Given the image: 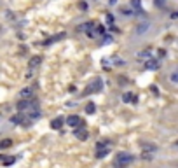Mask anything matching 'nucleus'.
Wrapping results in <instances>:
<instances>
[{
	"label": "nucleus",
	"instance_id": "obj_32",
	"mask_svg": "<svg viewBox=\"0 0 178 168\" xmlns=\"http://www.w3.org/2000/svg\"><path fill=\"white\" fill-rule=\"evenodd\" d=\"M108 4H110V5H115V4H117V0H108Z\"/></svg>",
	"mask_w": 178,
	"mask_h": 168
},
{
	"label": "nucleus",
	"instance_id": "obj_8",
	"mask_svg": "<svg viewBox=\"0 0 178 168\" xmlns=\"http://www.w3.org/2000/svg\"><path fill=\"white\" fill-rule=\"evenodd\" d=\"M65 37H66V33H65V32H61V33H58V35H54V37L47 39V40H44L42 44H44V46H49V44H54V42H58V40H63Z\"/></svg>",
	"mask_w": 178,
	"mask_h": 168
},
{
	"label": "nucleus",
	"instance_id": "obj_30",
	"mask_svg": "<svg viewBox=\"0 0 178 168\" xmlns=\"http://www.w3.org/2000/svg\"><path fill=\"white\" fill-rule=\"evenodd\" d=\"M150 89H152V91H154V93H156V95H159V89H157V88H156V86H150Z\"/></svg>",
	"mask_w": 178,
	"mask_h": 168
},
{
	"label": "nucleus",
	"instance_id": "obj_23",
	"mask_svg": "<svg viewBox=\"0 0 178 168\" xmlns=\"http://www.w3.org/2000/svg\"><path fill=\"white\" fill-rule=\"evenodd\" d=\"M131 5H133L135 9L140 11V7H142V0H131Z\"/></svg>",
	"mask_w": 178,
	"mask_h": 168
},
{
	"label": "nucleus",
	"instance_id": "obj_22",
	"mask_svg": "<svg viewBox=\"0 0 178 168\" xmlns=\"http://www.w3.org/2000/svg\"><path fill=\"white\" fill-rule=\"evenodd\" d=\"M142 147H143L145 151H152V153L156 151V146H152V144H142Z\"/></svg>",
	"mask_w": 178,
	"mask_h": 168
},
{
	"label": "nucleus",
	"instance_id": "obj_21",
	"mask_svg": "<svg viewBox=\"0 0 178 168\" xmlns=\"http://www.w3.org/2000/svg\"><path fill=\"white\" fill-rule=\"evenodd\" d=\"M14 161H16V158L10 156V158H5V160H3V165H5V167H10V165H14Z\"/></svg>",
	"mask_w": 178,
	"mask_h": 168
},
{
	"label": "nucleus",
	"instance_id": "obj_15",
	"mask_svg": "<svg viewBox=\"0 0 178 168\" xmlns=\"http://www.w3.org/2000/svg\"><path fill=\"white\" fill-rule=\"evenodd\" d=\"M93 26H94V25H93L91 21H87V23H84V25H80V26H79V30H80V32H86V33H87V32H89V30H91Z\"/></svg>",
	"mask_w": 178,
	"mask_h": 168
},
{
	"label": "nucleus",
	"instance_id": "obj_17",
	"mask_svg": "<svg viewBox=\"0 0 178 168\" xmlns=\"http://www.w3.org/2000/svg\"><path fill=\"white\" fill-rule=\"evenodd\" d=\"M112 42H114V37H112V35H103V37H101V44H103V46H108V44H112Z\"/></svg>",
	"mask_w": 178,
	"mask_h": 168
},
{
	"label": "nucleus",
	"instance_id": "obj_10",
	"mask_svg": "<svg viewBox=\"0 0 178 168\" xmlns=\"http://www.w3.org/2000/svg\"><path fill=\"white\" fill-rule=\"evenodd\" d=\"M40 63H42V56H33V58H30V61H28V68L33 70V68H37Z\"/></svg>",
	"mask_w": 178,
	"mask_h": 168
},
{
	"label": "nucleus",
	"instance_id": "obj_26",
	"mask_svg": "<svg viewBox=\"0 0 178 168\" xmlns=\"http://www.w3.org/2000/svg\"><path fill=\"white\" fill-rule=\"evenodd\" d=\"M105 19H107V23H108V25H112V23H114V14H107V18H105Z\"/></svg>",
	"mask_w": 178,
	"mask_h": 168
},
{
	"label": "nucleus",
	"instance_id": "obj_1",
	"mask_svg": "<svg viewBox=\"0 0 178 168\" xmlns=\"http://www.w3.org/2000/svg\"><path fill=\"white\" fill-rule=\"evenodd\" d=\"M133 161H135V156H133V154H129V153H119V154L115 156L114 168H128Z\"/></svg>",
	"mask_w": 178,
	"mask_h": 168
},
{
	"label": "nucleus",
	"instance_id": "obj_11",
	"mask_svg": "<svg viewBox=\"0 0 178 168\" xmlns=\"http://www.w3.org/2000/svg\"><path fill=\"white\" fill-rule=\"evenodd\" d=\"M107 154H110V147H101V149H96V151H94V156H96L98 160L107 158Z\"/></svg>",
	"mask_w": 178,
	"mask_h": 168
},
{
	"label": "nucleus",
	"instance_id": "obj_20",
	"mask_svg": "<svg viewBox=\"0 0 178 168\" xmlns=\"http://www.w3.org/2000/svg\"><path fill=\"white\" fill-rule=\"evenodd\" d=\"M142 158H143V160H152V158H154V154H152V151H145V149H143Z\"/></svg>",
	"mask_w": 178,
	"mask_h": 168
},
{
	"label": "nucleus",
	"instance_id": "obj_19",
	"mask_svg": "<svg viewBox=\"0 0 178 168\" xmlns=\"http://www.w3.org/2000/svg\"><path fill=\"white\" fill-rule=\"evenodd\" d=\"M10 146H12V140H10V138H5V140L0 142V147H2V149H7V147H10Z\"/></svg>",
	"mask_w": 178,
	"mask_h": 168
},
{
	"label": "nucleus",
	"instance_id": "obj_24",
	"mask_svg": "<svg viewBox=\"0 0 178 168\" xmlns=\"http://www.w3.org/2000/svg\"><path fill=\"white\" fill-rule=\"evenodd\" d=\"M122 14H124V16H128V18H129V16H133V11H131V9H128V7H126V9H124V7H122Z\"/></svg>",
	"mask_w": 178,
	"mask_h": 168
},
{
	"label": "nucleus",
	"instance_id": "obj_12",
	"mask_svg": "<svg viewBox=\"0 0 178 168\" xmlns=\"http://www.w3.org/2000/svg\"><path fill=\"white\" fill-rule=\"evenodd\" d=\"M149 26H150V23H149V21H143V23L136 25V30H135V32H136L138 35H143V33L149 30Z\"/></svg>",
	"mask_w": 178,
	"mask_h": 168
},
{
	"label": "nucleus",
	"instance_id": "obj_31",
	"mask_svg": "<svg viewBox=\"0 0 178 168\" xmlns=\"http://www.w3.org/2000/svg\"><path fill=\"white\" fill-rule=\"evenodd\" d=\"M110 30H112V32H119V28H117V26H114V25H110Z\"/></svg>",
	"mask_w": 178,
	"mask_h": 168
},
{
	"label": "nucleus",
	"instance_id": "obj_16",
	"mask_svg": "<svg viewBox=\"0 0 178 168\" xmlns=\"http://www.w3.org/2000/svg\"><path fill=\"white\" fill-rule=\"evenodd\" d=\"M110 63H114V65H117V67H122V65H126V61H124V60H121L119 56H112Z\"/></svg>",
	"mask_w": 178,
	"mask_h": 168
},
{
	"label": "nucleus",
	"instance_id": "obj_9",
	"mask_svg": "<svg viewBox=\"0 0 178 168\" xmlns=\"http://www.w3.org/2000/svg\"><path fill=\"white\" fill-rule=\"evenodd\" d=\"M122 102L124 103H138V96L133 93H124L122 95Z\"/></svg>",
	"mask_w": 178,
	"mask_h": 168
},
{
	"label": "nucleus",
	"instance_id": "obj_5",
	"mask_svg": "<svg viewBox=\"0 0 178 168\" xmlns=\"http://www.w3.org/2000/svg\"><path fill=\"white\" fill-rule=\"evenodd\" d=\"M73 135H75V138H79V140H87V137H89V133H87V130L84 128V126H80V128H75V131H73Z\"/></svg>",
	"mask_w": 178,
	"mask_h": 168
},
{
	"label": "nucleus",
	"instance_id": "obj_27",
	"mask_svg": "<svg viewBox=\"0 0 178 168\" xmlns=\"http://www.w3.org/2000/svg\"><path fill=\"white\" fill-rule=\"evenodd\" d=\"M170 79H171V82L178 84V72H177V74H171V77H170Z\"/></svg>",
	"mask_w": 178,
	"mask_h": 168
},
{
	"label": "nucleus",
	"instance_id": "obj_7",
	"mask_svg": "<svg viewBox=\"0 0 178 168\" xmlns=\"http://www.w3.org/2000/svg\"><path fill=\"white\" fill-rule=\"evenodd\" d=\"M65 123H66V119H63L61 116H58V117H54V119L51 121V128H52V130H61Z\"/></svg>",
	"mask_w": 178,
	"mask_h": 168
},
{
	"label": "nucleus",
	"instance_id": "obj_13",
	"mask_svg": "<svg viewBox=\"0 0 178 168\" xmlns=\"http://www.w3.org/2000/svg\"><path fill=\"white\" fill-rule=\"evenodd\" d=\"M31 96H33V88H31V86L23 88V89L19 91V98H31Z\"/></svg>",
	"mask_w": 178,
	"mask_h": 168
},
{
	"label": "nucleus",
	"instance_id": "obj_6",
	"mask_svg": "<svg viewBox=\"0 0 178 168\" xmlns=\"http://www.w3.org/2000/svg\"><path fill=\"white\" fill-rule=\"evenodd\" d=\"M152 58V49H143V51H140L138 54H136V60L138 61H147V60H150Z\"/></svg>",
	"mask_w": 178,
	"mask_h": 168
},
{
	"label": "nucleus",
	"instance_id": "obj_28",
	"mask_svg": "<svg viewBox=\"0 0 178 168\" xmlns=\"http://www.w3.org/2000/svg\"><path fill=\"white\" fill-rule=\"evenodd\" d=\"M79 7H80L82 11H86V9H87V4H86V2H80V4H79Z\"/></svg>",
	"mask_w": 178,
	"mask_h": 168
},
{
	"label": "nucleus",
	"instance_id": "obj_18",
	"mask_svg": "<svg viewBox=\"0 0 178 168\" xmlns=\"http://www.w3.org/2000/svg\"><path fill=\"white\" fill-rule=\"evenodd\" d=\"M101 147H112V140H101L96 144V149H101Z\"/></svg>",
	"mask_w": 178,
	"mask_h": 168
},
{
	"label": "nucleus",
	"instance_id": "obj_29",
	"mask_svg": "<svg viewBox=\"0 0 178 168\" xmlns=\"http://www.w3.org/2000/svg\"><path fill=\"white\" fill-rule=\"evenodd\" d=\"M171 19H178V11H175V12L171 14Z\"/></svg>",
	"mask_w": 178,
	"mask_h": 168
},
{
	"label": "nucleus",
	"instance_id": "obj_33",
	"mask_svg": "<svg viewBox=\"0 0 178 168\" xmlns=\"http://www.w3.org/2000/svg\"><path fill=\"white\" fill-rule=\"evenodd\" d=\"M177 146H178V140H177Z\"/></svg>",
	"mask_w": 178,
	"mask_h": 168
},
{
	"label": "nucleus",
	"instance_id": "obj_3",
	"mask_svg": "<svg viewBox=\"0 0 178 168\" xmlns=\"http://www.w3.org/2000/svg\"><path fill=\"white\" fill-rule=\"evenodd\" d=\"M143 67H145V70H159L161 68V61L157 60V58H150V60H147L145 63H143Z\"/></svg>",
	"mask_w": 178,
	"mask_h": 168
},
{
	"label": "nucleus",
	"instance_id": "obj_2",
	"mask_svg": "<svg viewBox=\"0 0 178 168\" xmlns=\"http://www.w3.org/2000/svg\"><path fill=\"white\" fill-rule=\"evenodd\" d=\"M103 89V81L100 79V77H96L91 84H87V88L82 91V95L84 96H87V95H94V93H100Z\"/></svg>",
	"mask_w": 178,
	"mask_h": 168
},
{
	"label": "nucleus",
	"instance_id": "obj_4",
	"mask_svg": "<svg viewBox=\"0 0 178 168\" xmlns=\"http://www.w3.org/2000/svg\"><path fill=\"white\" fill-rule=\"evenodd\" d=\"M66 124H68V126H72V128H80V126H86L79 116H68V117H66Z\"/></svg>",
	"mask_w": 178,
	"mask_h": 168
},
{
	"label": "nucleus",
	"instance_id": "obj_14",
	"mask_svg": "<svg viewBox=\"0 0 178 168\" xmlns=\"http://www.w3.org/2000/svg\"><path fill=\"white\" fill-rule=\"evenodd\" d=\"M86 112H87V114H94V112H96L94 102H87V103H86Z\"/></svg>",
	"mask_w": 178,
	"mask_h": 168
},
{
	"label": "nucleus",
	"instance_id": "obj_25",
	"mask_svg": "<svg viewBox=\"0 0 178 168\" xmlns=\"http://www.w3.org/2000/svg\"><path fill=\"white\" fill-rule=\"evenodd\" d=\"M154 4H156L157 7H164V5H166V0H154Z\"/></svg>",
	"mask_w": 178,
	"mask_h": 168
}]
</instances>
